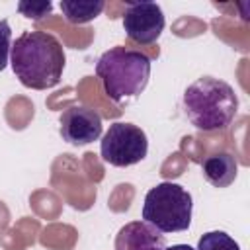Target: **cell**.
Listing matches in <instances>:
<instances>
[{
    "label": "cell",
    "instance_id": "9c48e42d",
    "mask_svg": "<svg viewBox=\"0 0 250 250\" xmlns=\"http://www.w3.org/2000/svg\"><path fill=\"white\" fill-rule=\"evenodd\" d=\"M201 174H203V178L211 186H215V188H229L234 182L236 174H238V162L227 150L211 152L201 162Z\"/></svg>",
    "mask_w": 250,
    "mask_h": 250
},
{
    "label": "cell",
    "instance_id": "5b68a950",
    "mask_svg": "<svg viewBox=\"0 0 250 250\" xmlns=\"http://www.w3.org/2000/svg\"><path fill=\"white\" fill-rule=\"evenodd\" d=\"M148 152V141L141 127L133 123L115 121L109 125L105 135L102 137L100 154L102 160L117 166L127 168L133 164H139Z\"/></svg>",
    "mask_w": 250,
    "mask_h": 250
},
{
    "label": "cell",
    "instance_id": "3957f363",
    "mask_svg": "<svg viewBox=\"0 0 250 250\" xmlns=\"http://www.w3.org/2000/svg\"><path fill=\"white\" fill-rule=\"evenodd\" d=\"M96 76L105 96L121 104L145 92L150 78V59L139 49L111 47L96 62Z\"/></svg>",
    "mask_w": 250,
    "mask_h": 250
},
{
    "label": "cell",
    "instance_id": "5bb4252c",
    "mask_svg": "<svg viewBox=\"0 0 250 250\" xmlns=\"http://www.w3.org/2000/svg\"><path fill=\"white\" fill-rule=\"evenodd\" d=\"M166 250H195L189 244H174V246H166Z\"/></svg>",
    "mask_w": 250,
    "mask_h": 250
},
{
    "label": "cell",
    "instance_id": "7c38bea8",
    "mask_svg": "<svg viewBox=\"0 0 250 250\" xmlns=\"http://www.w3.org/2000/svg\"><path fill=\"white\" fill-rule=\"evenodd\" d=\"M18 12L23 14L25 18L29 20H43L47 14L53 12V4L47 0V2H20L18 4Z\"/></svg>",
    "mask_w": 250,
    "mask_h": 250
},
{
    "label": "cell",
    "instance_id": "277c9868",
    "mask_svg": "<svg viewBox=\"0 0 250 250\" xmlns=\"http://www.w3.org/2000/svg\"><path fill=\"white\" fill-rule=\"evenodd\" d=\"M193 201L186 188L160 182L150 188L143 203V221L160 232H184L191 223Z\"/></svg>",
    "mask_w": 250,
    "mask_h": 250
},
{
    "label": "cell",
    "instance_id": "8992f818",
    "mask_svg": "<svg viewBox=\"0 0 250 250\" xmlns=\"http://www.w3.org/2000/svg\"><path fill=\"white\" fill-rule=\"evenodd\" d=\"M164 12L156 2H133L123 12V29L139 45L154 43L164 29Z\"/></svg>",
    "mask_w": 250,
    "mask_h": 250
},
{
    "label": "cell",
    "instance_id": "30bf717a",
    "mask_svg": "<svg viewBox=\"0 0 250 250\" xmlns=\"http://www.w3.org/2000/svg\"><path fill=\"white\" fill-rule=\"evenodd\" d=\"M105 8L104 0H61V12L72 25L88 23L98 18Z\"/></svg>",
    "mask_w": 250,
    "mask_h": 250
},
{
    "label": "cell",
    "instance_id": "52a82bcc",
    "mask_svg": "<svg viewBox=\"0 0 250 250\" xmlns=\"http://www.w3.org/2000/svg\"><path fill=\"white\" fill-rule=\"evenodd\" d=\"M102 135V115L86 105H70L61 113V137L74 146L98 141Z\"/></svg>",
    "mask_w": 250,
    "mask_h": 250
},
{
    "label": "cell",
    "instance_id": "8fae6325",
    "mask_svg": "<svg viewBox=\"0 0 250 250\" xmlns=\"http://www.w3.org/2000/svg\"><path fill=\"white\" fill-rule=\"evenodd\" d=\"M195 250H240V246L227 232H223V230H211V232H205L197 240V248Z\"/></svg>",
    "mask_w": 250,
    "mask_h": 250
},
{
    "label": "cell",
    "instance_id": "7a4b0ae2",
    "mask_svg": "<svg viewBox=\"0 0 250 250\" xmlns=\"http://www.w3.org/2000/svg\"><path fill=\"white\" fill-rule=\"evenodd\" d=\"M182 107L195 129L207 133L221 131L232 123L238 111V98L225 80L201 76L186 88Z\"/></svg>",
    "mask_w": 250,
    "mask_h": 250
},
{
    "label": "cell",
    "instance_id": "4fadbf2b",
    "mask_svg": "<svg viewBox=\"0 0 250 250\" xmlns=\"http://www.w3.org/2000/svg\"><path fill=\"white\" fill-rule=\"evenodd\" d=\"M12 49V29L8 20H0V70L6 68Z\"/></svg>",
    "mask_w": 250,
    "mask_h": 250
},
{
    "label": "cell",
    "instance_id": "6da1fadb",
    "mask_svg": "<svg viewBox=\"0 0 250 250\" xmlns=\"http://www.w3.org/2000/svg\"><path fill=\"white\" fill-rule=\"evenodd\" d=\"M61 41L45 31H23L10 49V64L16 78L31 90H47L61 82L64 70Z\"/></svg>",
    "mask_w": 250,
    "mask_h": 250
},
{
    "label": "cell",
    "instance_id": "ba28073f",
    "mask_svg": "<svg viewBox=\"0 0 250 250\" xmlns=\"http://www.w3.org/2000/svg\"><path fill=\"white\" fill-rule=\"evenodd\" d=\"M115 250H166V238L148 223L131 221L119 229Z\"/></svg>",
    "mask_w": 250,
    "mask_h": 250
}]
</instances>
